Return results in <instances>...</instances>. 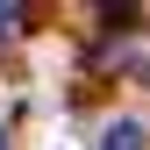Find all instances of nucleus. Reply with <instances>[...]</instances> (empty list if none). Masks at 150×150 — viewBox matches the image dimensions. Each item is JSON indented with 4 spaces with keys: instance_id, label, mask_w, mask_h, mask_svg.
Returning a JSON list of instances; mask_svg holds the SVG:
<instances>
[{
    "instance_id": "obj_1",
    "label": "nucleus",
    "mask_w": 150,
    "mask_h": 150,
    "mask_svg": "<svg viewBox=\"0 0 150 150\" xmlns=\"http://www.w3.org/2000/svg\"><path fill=\"white\" fill-rule=\"evenodd\" d=\"M100 150H143V122H136V115L107 122V136H100Z\"/></svg>"
},
{
    "instance_id": "obj_2",
    "label": "nucleus",
    "mask_w": 150,
    "mask_h": 150,
    "mask_svg": "<svg viewBox=\"0 0 150 150\" xmlns=\"http://www.w3.org/2000/svg\"><path fill=\"white\" fill-rule=\"evenodd\" d=\"M14 22H22V7H14V0H0V36H14Z\"/></svg>"
},
{
    "instance_id": "obj_3",
    "label": "nucleus",
    "mask_w": 150,
    "mask_h": 150,
    "mask_svg": "<svg viewBox=\"0 0 150 150\" xmlns=\"http://www.w3.org/2000/svg\"><path fill=\"white\" fill-rule=\"evenodd\" d=\"M0 150H7V136H0Z\"/></svg>"
}]
</instances>
